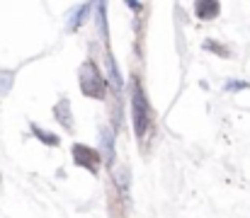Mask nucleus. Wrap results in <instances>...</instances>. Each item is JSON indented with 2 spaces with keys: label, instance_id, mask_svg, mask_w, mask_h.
<instances>
[{
  "label": "nucleus",
  "instance_id": "1",
  "mask_svg": "<svg viewBox=\"0 0 250 218\" xmlns=\"http://www.w3.org/2000/svg\"><path fill=\"white\" fill-rule=\"evenodd\" d=\"M131 124H134V131L139 139H144L148 134V126H151V107H148V99L141 90V85L134 80L131 85Z\"/></svg>",
  "mask_w": 250,
  "mask_h": 218
},
{
  "label": "nucleus",
  "instance_id": "2",
  "mask_svg": "<svg viewBox=\"0 0 250 218\" xmlns=\"http://www.w3.org/2000/svg\"><path fill=\"white\" fill-rule=\"evenodd\" d=\"M78 82H81V90H83L85 97H92V99H104L107 97V82H104L100 68L90 59L83 61V66L78 68Z\"/></svg>",
  "mask_w": 250,
  "mask_h": 218
},
{
  "label": "nucleus",
  "instance_id": "3",
  "mask_svg": "<svg viewBox=\"0 0 250 218\" xmlns=\"http://www.w3.org/2000/svg\"><path fill=\"white\" fill-rule=\"evenodd\" d=\"M71 155H73V165H78V167H83L87 172L97 175V170L102 165L100 150H95V148H90V145H85V143H76L71 148Z\"/></svg>",
  "mask_w": 250,
  "mask_h": 218
},
{
  "label": "nucleus",
  "instance_id": "4",
  "mask_svg": "<svg viewBox=\"0 0 250 218\" xmlns=\"http://www.w3.org/2000/svg\"><path fill=\"white\" fill-rule=\"evenodd\" d=\"M54 119H56L66 131H73V114H71V102H68V97H63V99H59V102L54 104Z\"/></svg>",
  "mask_w": 250,
  "mask_h": 218
},
{
  "label": "nucleus",
  "instance_id": "5",
  "mask_svg": "<svg viewBox=\"0 0 250 218\" xmlns=\"http://www.w3.org/2000/svg\"><path fill=\"white\" fill-rule=\"evenodd\" d=\"M221 12V2L219 0H199L194 2V15L199 20H216Z\"/></svg>",
  "mask_w": 250,
  "mask_h": 218
},
{
  "label": "nucleus",
  "instance_id": "6",
  "mask_svg": "<svg viewBox=\"0 0 250 218\" xmlns=\"http://www.w3.org/2000/svg\"><path fill=\"white\" fill-rule=\"evenodd\" d=\"M100 145H102L100 155L104 158L107 167H112V160H114V134H112V129L104 126V129L100 131Z\"/></svg>",
  "mask_w": 250,
  "mask_h": 218
},
{
  "label": "nucleus",
  "instance_id": "7",
  "mask_svg": "<svg viewBox=\"0 0 250 218\" xmlns=\"http://www.w3.org/2000/svg\"><path fill=\"white\" fill-rule=\"evenodd\" d=\"M90 10H92V5H90V2H83V5H78V10H76V12H71V20H68V29H71V32H76L81 24L87 22Z\"/></svg>",
  "mask_w": 250,
  "mask_h": 218
},
{
  "label": "nucleus",
  "instance_id": "8",
  "mask_svg": "<svg viewBox=\"0 0 250 218\" xmlns=\"http://www.w3.org/2000/svg\"><path fill=\"white\" fill-rule=\"evenodd\" d=\"M104 61H107V73H109V80L114 85V92H122V78H119V68H117V61H114L112 51H107Z\"/></svg>",
  "mask_w": 250,
  "mask_h": 218
},
{
  "label": "nucleus",
  "instance_id": "9",
  "mask_svg": "<svg viewBox=\"0 0 250 218\" xmlns=\"http://www.w3.org/2000/svg\"><path fill=\"white\" fill-rule=\"evenodd\" d=\"M129 177H131V172H129L124 165H119V167L112 172V179H114V184L119 187L122 194H126V189H129Z\"/></svg>",
  "mask_w": 250,
  "mask_h": 218
},
{
  "label": "nucleus",
  "instance_id": "10",
  "mask_svg": "<svg viewBox=\"0 0 250 218\" xmlns=\"http://www.w3.org/2000/svg\"><path fill=\"white\" fill-rule=\"evenodd\" d=\"M32 134H34V139H39L44 145H56L61 143V139L59 136H54L51 131H46V129H42V126H37V124H32Z\"/></svg>",
  "mask_w": 250,
  "mask_h": 218
},
{
  "label": "nucleus",
  "instance_id": "11",
  "mask_svg": "<svg viewBox=\"0 0 250 218\" xmlns=\"http://www.w3.org/2000/svg\"><path fill=\"white\" fill-rule=\"evenodd\" d=\"M15 85V71H7V68H0V99L12 90Z\"/></svg>",
  "mask_w": 250,
  "mask_h": 218
},
{
  "label": "nucleus",
  "instance_id": "12",
  "mask_svg": "<svg viewBox=\"0 0 250 218\" xmlns=\"http://www.w3.org/2000/svg\"><path fill=\"white\" fill-rule=\"evenodd\" d=\"M202 46H204L207 51H214V54H216V56H221V59H231V51H229L226 46H221L219 41H214V39H209V41H204Z\"/></svg>",
  "mask_w": 250,
  "mask_h": 218
},
{
  "label": "nucleus",
  "instance_id": "13",
  "mask_svg": "<svg viewBox=\"0 0 250 218\" xmlns=\"http://www.w3.org/2000/svg\"><path fill=\"white\" fill-rule=\"evenodd\" d=\"M104 10H107V5H104V2H97V12H100L97 22H100V32H102V39H107V17H104Z\"/></svg>",
  "mask_w": 250,
  "mask_h": 218
},
{
  "label": "nucleus",
  "instance_id": "14",
  "mask_svg": "<svg viewBox=\"0 0 250 218\" xmlns=\"http://www.w3.org/2000/svg\"><path fill=\"white\" fill-rule=\"evenodd\" d=\"M250 82H243V80H229L226 82V90H231V92H236V90H248Z\"/></svg>",
  "mask_w": 250,
  "mask_h": 218
}]
</instances>
